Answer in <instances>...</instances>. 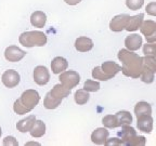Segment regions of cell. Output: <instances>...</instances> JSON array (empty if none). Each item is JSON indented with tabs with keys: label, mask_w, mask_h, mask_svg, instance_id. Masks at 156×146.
<instances>
[{
	"label": "cell",
	"mask_w": 156,
	"mask_h": 146,
	"mask_svg": "<svg viewBox=\"0 0 156 146\" xmlns=\"http://www.w3.org/2000/svg\"><path fill=\"white\" fill-rule=\"evenodd\" d=\"M47 22V15L42 11H35L30 16V23L34 27H38V28H42L44 27Z\"/></svg>",
	"instance_id": "obj_18"
},
{
	"label": "cell",
	"mask_w": 156,
	"mask_h": 146,
	"mask_svg": "<svg viewBox=\"0 0 156 146\" xmlns=\"http://www.w3.org/2000/svg\"><path fill=\"white\" fill-rule=\"evenodd\" d=\"M36 120V117L34 115H29L28 117L24 118V119L20 120L16 123V129L17 131L22 132V133H26V132H29L30 129L34 126V122Z\"/></svg>",
	"instance_id": "obj_16"
},
{
	"label": "cell",
	"mask_w": 156,
	"mask_h": 146,
	"mask_svg": "<svg viewBox=\"0 0 156 146\" xmlns=\"http://www.w3.org/2000/svg\"><path fill=\"white\" fill-rule=\"evenodd\" d=\"M1 81L7 88H14L21 81V77H20V74L16 71H13V69H9V71H5V73L1 76Z\"/></svg>",
	"instance_id": "obj_8"
},
{
	"label": "cell",
	"mask_w": 156,
	"mask_h": 146,
	"mask_svg": "<svg viewBox=\"0 0 156 146\" xmlns=\"http://www.w3.org/2000/svg\"><path fill=\"white\" fill-rule=\"evenodd\" d=\"M143 17H144L143 14H138V15H134V16H130L125 29H126L127 32H136V30H138L140 28V26H141L142 22H143Z\"/></svg>",
	"instance_id": "obj_19"
},
{
	"label": "cell",
	"mask_w": 156,
	"mask_h": 146,
	"mask_svg": "<svg viewBox=\"0 0 156 146\" xmlns=\"http://www.w3.org/2000/svg\"><path fill=\"white\" fill-rule=\"evenodd\" d=\"M20 43L26 48L33 47H44L47 43V36L44 33L34 30V32H25L21 34L19 38Z\"/></svg>",
	"instance_id": "obj_4"
},
{
	"label": "cell",
	"mask_w": 156,
	"mask_h": 146,
	"mask_svg": "<svg viewBox=\"0 0 156 146\" xmlns=\"http://www.w3.org/2000/svg\"><path fill=\"white\" fill-rule=\"evenodd\" d=\"M26 55V52L21 50L19 47L16 46H10L5 49V57L7 61L12 62V63H15V62L21 61L24 56Z\"/></svg>",
	"instance_id": "obj_10"
},
{
	"label": "cell",
	"mask_w": 156,
	"mask_h": 146,
	"mask_svg": "<svg viewBox=\"0 0 156 146\" xmlns=\"http://www.w3.org/2000/svg\"><path fill=\"white\" fill-rule=\"evenodd\" d=\"M138 119V128L140 131L151 133L153 130V118L152 115H142V116L136 117Z\"/></svg>",
	"instance_id": "obj_11"
},
{
	"label": "cell",
	"mask_w": 156,
	"mask_h": 146,
	"mask_svg": "<svg viewBox=\"0 0 156 146\" xmlns=\"http://www.w3.org/2000/svg\"><path fill=\"white\" fill-rule=\"evenodd\" d=\"M105 146H122L124 145L122 144V141L120 139H117V137H113V139H106V141H105L104 143Z\"/></svg>",
	"instance_id": "obj_32"
},
{
	"label": "cell",
	"mask_w": 156,
	"mask_h": 146,
	"mask_svg": "<svg viewBox=\"0 0 156 146\" xmlns=\"http://www.w3.org/2000/svg\"><path fill=\"white\" fill-rule=\"evenodd\" d=\"M68 67V62L62 56H56L51 62V69L53 74H61Z\"/></svg>",
	"instance_id": "obj_15"
},
{
	"label": "cell",
	"mask_w": 156,
	"mask_h": 146,
	"mask_svg": "<svg viewBox=\"0 0 156 146\" xmlns=\"http://www.w3.org/2000/svg\"><path fill=\"white\" fill-rule=\"evenodd\" d=\"M61 104V101L55 100L53 96L49 94V92L46 94V97L44 100V106L47 109H55L56 107H58V105Z\"/></svg>",
	"instance_id": "obj_27"
},
{
	"label": "cell",
	"mask_w": 156,
	"mask_h": 146,
	"mask_svg": "<svg viewBox=\"0 0 156 146\" xmlns=\"http://www.w3.org/2000/svg\"><path fill=\"white\" fill-rule=\"evenodd\" d=\"M0 136H1V128H0Z\"/></svg>",
	"instance_id": "obj_36"
},
{
	"label": "cell",
	"mask_w": 156,
	"mask_h": 146,
	"mask_svg": "<svg viewBox=\"0 0 156 146\" xmlns=\"http://www.w3.org/2000/svg\"><path fill=\"white\" fill-rule=\"evenodd\" d=\"M136 131L132 127H130L129 124H124V126H122V131L118 132L117 135L120 137V140L122 141V144H125V141H127L129 137L136 135Z\"/></svg>",
	"instance_id": "obj_23"
},
{
	"label": "cell",
	"mask_w": 156,
	"mask_h": 146,
	"mask_svg": "<svg viewBox=\"0 0 156 146\" xmlns=\"http://www.w3.org/2000/svg\"><path fill=\"white\" fill-rule=\"evenodd\" d=\"M29 132L33 137H41L46 133V124L42 120H35L34 126Z\"/></svg>",
	"instance_id": "obj_20"
},
{
	"label": "cell",
	"mask_w": 156,
	"mask_h": 146,
	"mask_svg": "<svg viewBox=\"0 0 156 146\" xmlns=\"http://www.w3.org/2000/svg\"><path fill=\"white\" fill-rule=\"evenodd\" d=\"M102 123L104 126V128H106V129H115V128L119 127L115 115H107V116H105L102 119Z\"/></svg>",
	"instance_id": "obj_26"
},
{
	"label": "cell",
	"mask_w": 156,
	"mask_h": 146,
	"mask_svg": "<svg viewBox=\"0 0 156 146\" xmlns=\"http://www.w3.org/2000/svg\"><path fill=\"white\" fill-rule=\"evenodd\" d=\"M146 143L145 141V137L142 135H133L131 137L125 141V144L124 145H127V146H144Z\"/></svg>",
	"instance_id": "obj_25"
},
{
	"label": "cell",
	"mask_w": 156,
	"mask_h": 146,
	"mask_svg": "<svg viewBox=\"0 0 156 146\" xmlns=\"http://www.w3.org/2000/svg\"><path fill=\"white\" fill-rule=\"evenodd\" d=\"M143 53L144 55H151V56H156V44L155 42L153 43H146L143 47Z\"/></svg>",
	"instance_id": "obj_31"
},
{
	"label": "cell",
	"mask_w": 156,
	"mask_h": 146,
	"mask_svg": "<svg viewBox=\"0 0 156 146\" xmlns=\"http://www.w3.org/2000/svg\"><path fill=\"white\" fill-rule=\"evenodd\" d=\"M154 77H155V73L152 71L151 69L149 68H145L142 66V71L141 74H140V77L141 78V80L145 83H152L154 81Z\"/></svg>",
	"instance_id": "obj_28"
},
{
	"label": "cell",
	"mask_w": 156,
	"mask_h": 146,
	"mask_svg": "<svg viewBox=\"0 0 156 146\" xmlns=\"http://www.w3.org/2000/svg\"><path fill=\"white\" fill-rule=\"evenodd\" d=\"M125 46L129 51H136L142 46V37L136 34H132L125 39Z\"/></svg>",
	"instance_id": "obj_12"
},
{
	"label": "cell",
	"mask_w": 156,
	"mask_h": 146,
	"mask_svg": "<svg viewBox=\"0 0 156 146\" xmlns=\"http://www.w3.org/2000/svg\"><path fill=\"white\" fill-rule=\"evenodd\" d=\"M134 114L136 117L142 116V115H152V107L147 102H138L134 106Z\"/></svg>",
	"instance_id": "obj_21"
},
{
	"label": "cell",
	"mask_w": 156,
	"mask_h": 146,
	"mask_svg": "<svg viewBox=\"0 0 156 146\" xmlns=\"http://www.w3.org/2000/svg\"><path fill=\"white\" fill-rule=\"evenodd\" d=\"M118 60L122 63V69L125 76L131 78L140 77V74L142 71V57L136 53H133V51H129L127 49H122L118 52Z\"/></svg>",
	"instance_id": "obj_1"
},
{
	"label": "cell",
	"mask_w": 156,
	"mask_h": 146,
	"mask_svg": "<svg viewBox=\"0 0 156 146\" xmlns=\"http://www.w3.org/2000/svg\"><path fill=\"white\" fill-rule=\"evenodd\" d=\"M3 145L5 146H8V145H13V146H17L19 145V142L16 141V139H15L14 136H7V137H5V140H3Z\"/></svg>",
	"instance_id": "obj_33"
},
{
	"label": "cell",
	"mask_w": 156,
	"mask_h": 146,
	"mask_svg": "<svg viewBox=\"0 0 156 146\" xmlns=\"http://www.w3.org/2000/svg\"><path fill=\"white\" fill-rule=\"evenodd\" d=\"M122 67L117 63L112 61L104 62L102 66H95L92 71V77L97 80H102L106 81L110 80L116 75L117 73H119Z\"/></svg>",
	"instance_id": "obj_3"
},
{
	"label": "cell",
	"mask_w": 156,
	"mask_h": 146,
	"mask_svg": "<svg viewBox=\"0 0 156 146\" xmlns=\"http://www.w3.org/2000/svg\"><path fill=\"white\" fill-rule=\"evenodd\" d=\"M93 41L87 37H79L75 41V49L78 52H88L92 50Z\"/></svg>",
	"instance_id": "obj_14"
},
{
	"label": "cell",
	"mask_w": 156,
	"mask_h": 146,
	"mask_svg": "<svg viewBox=\"0 0 156 146\" xmlns=\"http://www.w3.org/2000/svg\"><path fill=\"white\" fill-rule=\"evenodd\" d=\"M69 93H71V90L65 88L63 85H55L52 88L51 91H49V94L51 95V96H53L55 100L61 101V102L64 97L69 95Z\"/></svg>",
	"instance_id": "obj_17"
},
{
	"label": "cell",
	"mask_w": 156,
	"mask_h": 146,
	"mask_svg": "<svg viewBox=\"0 0 156 146\" xmlns=\"http://www.w3.org/2000/svg\"><path fill=\"white\" fill-rule=\"evenodd\" d=\"M40 101L39 93L36 90H26L22 93L21 97L17 99L13 104V110L17 115H24L32 112L35 107L38 105Z\"/></svg>",
	"instance_id": "obj_2"
},
{
	"label": "cell",
	"mask_w": 156,
	"mask_h": 146,
	"mask_svg": "<svg viewBox=\"0 0 156 146\" xmlns=\"http://www.w3.org/2000/svg\"><path fill=\"white\" fill-rule=\"evenodd\" d=\"M33 77H34V81L38 85H46L50 80V73L46 66H36Z\"/></svg>",
	"instance_id": "obj_7"
},
{
	"label": "cell",
	"mask_w": 156,
	"mask_h": 146,
	"mask_svg": "<svg viewBox=\"0 0 156 146\" xmlns=\"http://www.w3.org/2000/svg\"><path fill=\"white\" fill-rule=\"evenodd\" d=\"M108 135H110V132L107 131L106 128H98L91 134V141L97 145H103Z\"/></svg>",
	"instance_id": "obj_13"
},
{
	"label": "cell",
	"mask_w": 156,
	"mask_h": 146,
	"mask_svg": "<svg viewBox=\"0 0 156 146\" xmlns=\"http://www.w3.org/2000/svg\"><path fill=\"white\" fill-rule=\"evenodd\" d=\"M115 116H116L117 122H118V126L119 127L124 126V124H131L132 116L129 112H127V110H120V112L116 113Z\"/></svg>",
	"instance_id": "obj_22"
},
{
	"label": "cell",
	"mask_w": 156,
	"mask_h": 146,
	"mask_svg": "<svg viewBox=\"0 0 156 146\" xmlns=\"http://www.w3.org/2000/svg\"><path fill=\"white\" fill-rule=\"evenodd\" d=\"M130 15L128 14H118L116 16H114L112 19L110 23V29L112 32L115 33H119L122 30H124L125 27H126L127 23L129 21Z\"/></svg>",
	"instance_id": "obj_9"
},
{
	"label": "cell",
	"mask_w": 156,
	"mask_h": 146,
	"mask_svg": "<svg viewBox=\"0 0 156 146\" xmlns=\"http://www.w3.org/2000/svg\"><path fill=\"white\" fill-rule=\"evenodd\" d=\"M90 99V95H89V92H87L83 89H78L75 92V96H74V100L77 103L78 105H83L89 101Z\"/></svg>",
	"instance_id": "obj_24"
},
{
	"label": "cell",
	"mask_w": 156,
	"mask_h": 146,
	"mask_svg": "<svg viewBox=\"0 0 156 146\" xmlns=\"http://www.w3.org/2000/svg\"><path fill=\"white\" fill-rule=\"evenodd\" d=\"M140 30L145 36L146 41L153 43L156 41V23L154 21H144L140 26Z\"/></svg>",
	"instance_id": "obj_6"
},
{
	"label": "cell",
	"mask_w": 156,
	"mask_h": 146,
	"mask_svg": "<svg viewBox=\"0 0 156 146\" xmlns=\"http://www.w3.org/2000/svg\"><path fill=\"white\" fill-rule=\"evenodd\" d=\"M145 10H146V12H147V14L155 16L156 15V3L151 2L150 5H147V7H146Z\"/></svg>",
	"instance_id": "obj_34"
},
{
	"label": "cell",
	"mask_w": 156,
	"mask_h": 146,
	"mask_svg": "<svg viewBox=\"0 0 156 146\" xmlns=\"http://www.w3.org/2000/svg\"><path fill=\"white\" fill-rule=\"evenodd\" d=\"M144 3V0H126V5L130 10H139L142 8Z\"/></svg>",
	"instance_id": "obj_30"
},
{
	"label": "cell",
	"mask_w": 156,
	"mask_h": 146,
	"mask_svg": "<svg viewBox=\"0 0 156 146\" xmlns=\"http://www.w3.org/2000/svg\"><path fill=\"white\" fill-rule=\"evenodd\" d=\"M100 89V83L98 81L93 80H87L83 85V90H86L87 92H97Z\"/></svg>",
	"instance_id": "obj_29"
},
{
	"label": "cell",
	"mask_w": 156,
	"mask_h": 146,
	"mask_svg": "<svg viewBox=\"0 0 156 146\" xmlns=\"http://www.w3.org/2000/svg\"><path fill=\"white\" fill-rule=\"evenodd\" d=\"M64 1H65V3H67L68 5H76L79 2H81L83 0H64Z\"/></svg>",
	"instance_id": "obj_35"
},
{
	"label": "cell",
	"mask_w": 156,
	"mask_h": 146,
	"mask_svg": "<svg viewBox=\"0 0 156 146\" xmlns=\"http://www.w3.org/2000/svg\"><path fill=\"white\" fill-rule=\"evenodd\" d=\"M60 81L65 88L72 90L73 88L78 85L79 81H80V76L77 71H64L60 74Z\"/></svg>",
	"instance_id": "obj_5"
}]
</instances>
